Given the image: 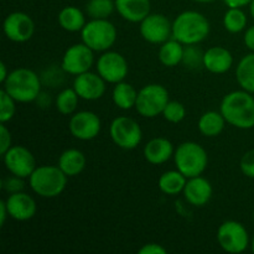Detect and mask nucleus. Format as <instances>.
I'll use <instances>...</instances> for the list:
<instances>
[{
  "label": "nucleus",
  "mask_w": 254,
  "mask_h": 254,
  "mask_svg": "<svg viewBox=\"0 0 254 254\" xmlns=\"http://www.w3.org/2000/svg\"><path fill=\"white\" fill-rule=\"evenodd\" d=\"M220 112L226 122L235 128L251 129L254 127V98L245 89L226 94L221 102Z\"/></svg>",
  "instance_id": "f257e3e1"
},
{
  "label": "nucleus",
  "mask_w": 254,
  "mask_h": 254,
  "mask_svg": "<svg viewBox=\"0 0 254 254\" xmlns=\"http://www.w3.org/2000/svg\"><path fill=\"white\" fill-rule=\"evenodd\" d=\"M207 17L198 11L188 10L175 17L173 22V39L183 45H197L210 34Z\"/></svg>",
  "instance_id": "f03ea898"
},
{
  "label": "nucleus",
  "mask_w": 254,
  "mask_h": 254,
  "mask_svg": "<svg viewBox=\"0 0 254 254\" xmlns=\"http://www.w3.org/2000/svg\"><path fill=\"white\" fill-rule=\"evenodd\" d=\"M4 88L12 98L20 103H30L41 93V82L36 72L30 68H16L4 81Z\"/></svg>",
  "instance_id": "7ed1b4c3"
},
{
  "label": "nucleus",
  "mask_w": 254,
  "mask_h": 254,
  "mask_svg": "<svg viewBox=\"0 0 254 254\" xmlns=\"http://www.w3.org/2000/svg\"><path fill=\"white\" fill-rule=\"evenodd\" d=\"M68 176L59 168V165H42L30 175V188L36 195L45 198L57 197L64 192Z\"/></svg>",
  "instance_id": "20e7f679"
},
{
  "label": "nucleus",
  "mask_w": 254,
  "mask_h": 254,
  "mask_svg": "<svg viewBox=\"0 0 254 254\" xmlns=\"http://www.w3.org/2000/svg\"><path fill=\"white\" fill-rule=\"evenodd\" d=\"M175 166L188 179L202 175L208 164V155L205 149L195 141L180 144L174 153Z\"/></svg>",
  "instance_id": "39448f33"
},
{
  "label": "nucleus",
  "mask_w": 254,
  "mask_h": 254,
  "mask_svg": "<svg viewBox=\"0 0 254 254\" xmlns=\"http://www.w3.org/2000/svg\"><path fill=\"white\" fill-rule=\"evenodd\" d=\"M82 42L93 51L106 52L117 40V27L108 19H92L81 31Z\"/></svg>",
  "instance_id": "423d86ee"
},
{
  "label": "nucleus",
  "mask_w": 254,
  "mask_h": 254,
  "mask_svg": "<svg viewBox=\"0 0 254 254\" xmlns=\"http://www.w3.org/2000/svg\"><path fill=\"white\" fill-rule=\"evenodd\" d=\"M169 103V91L164 86L151 83L144 86L138 92L135 109L141 117L155 118L163 114L164 108Z\"/></svg>",
  "instance_id": "0eeeda50"
},
{
  "label": "nucleus",
  "mask_w": 254,
  "mask_h": 254,
  "mask_svg": "<svg viewBox=\"0 0 254 254\" xmlns=\"http://www.w3.org/2000/svg\"><path fill=\"white\" fill-rule=\"evenodd\" d=\"M217 241L225 252L242 253L250 245V236L245 226L237 221H226L218 227Z\"/></svg>",
  "instance_id": "6e6552de"
},
{
  "label": "nucleus",
  "mask_w": 254,
  "mask_h": 254,
  "mask_svg": "<svg viewBox=\"0 0 254 254\" xmlns=\"http://www.w3.org/2000/svg\"><path fill=\"white\" fill-rule=\"evenodd\" d=\"M109 134L113 143L126 150L135 149L143 138L140 126L129 117H118L113 119L109 128Z\"/></svg>",
  "instance_id": "1a4fd4ad"
},
{
  "label": "nucleus",
  "mask_w": 254,
  "mask_h": 254,
  "mask_svg": "<svg viewBox=\"0 0 254 254\" xmlns=\"http://www.w3.org/2000/svg\"><path fill=\"white\" fill-rule=\"evenodd\" d=\"M93 50L89 49L86 44H76L69 46L62 57L61 67L66 73L78 76L88 72L93 66L94 55Z\"/></svg>",
  "instance_id": "9d476101"
},
{
  "label": "nucleus",
  "mask_w": 254,
  "mask_h": 254,
  "mask_svg": "<svg viewBox=\"0 0 254 254\" xmlns=\"http://www.w3.org/2000/svg\"><path fill=\"white\" fill-rule=\"evenodd\" d=\"M97 72L108 83H119L128 76L129 66L126 57L116 51H106L97 61Z\"/></svg>",
  "instance_id": "9b49d317"
},
{
  "label": "nucleus",
  "mask_w": 254,
  "mask_h": 254,
  "mask_svg": "<svg viewBox=\"0 0 254 254\" xmlns=\"http://www.w3.org/2000/svg\"><path fill=\"white\" fill-rule=\"evenodd\" d=\"M4 165L10 174L19 178H30L36 169V160L31 151L22 145H14L2 155Z\"/></svg>",
  "instance_id": "f8f14e48"
},
{
  "label": "nucleus",
  "mask_w": 254,
  "mask_h": 254,
  "mask_svg": "<svg viewBox=\"0 0 254 254\" xmlns=\"http://www.w3.org/2000/svg\"><path fill=\"white\" fill-rule=\"evenodd\" d=\"M5 36L12 42H26L35 32V22L30 15L22 11H14L7 15L2 24Z\"/></svg>",
  "instance_id": "ddd939ff"
},
{
  "label": "nucleus",
  "mask_w": 254,
  "mask_h": 254,
  "mask_svg": "<svg viewBox=\"0 0 254 254\" xmlns=\"http://www.w3.org/2000/svg\"><path fill=\"white\" fill-rule=\"evenodd\" d=\"M140 34L150 44H164L173 36V22L163 14H149L140 22Z\"/></svg>",
  "instance_id": "4468645a"
},
{
  "label": "nucleus",
  "mask_w": 254,
  "mask_h": 254,
  "mask_svg": "<svg viewBox=\"0 0 254 254\" xmlns=\"http://www.w3.org/2000/svg\"><path fill=\"white\" fill-rule=\"evenodd\" d=\"M69 131L79 140H92L99 134L102 128L101 119L96 113L89 111H82L74 113L69 119Z\"/></svg>",
  "instance_id": "2eb2a0df"
},
{
  "label": "nucleus",
  "mask_w": 254,
  "mask_h": 254,
  "mask_svg": "<svg viewBox=\"0 0 254 254\" xmlns=\"http://www.w3.org/2000/svg\"><path fill=\"white\" fill-rule=\"evenodd\" d=\"M73 89L81 99L97 101L106 93V81L99 76V73L84 72L76 76L73 81Z\"/></svg>",
  "instance_id": "dca6fc26"
},
{
  "label": "nucleus",
  "mask_w": 254,
  "mask_h": 254,
  "mask_svg": "<svg viewBox=\"0 0 254 254\" xmlns=\"http://www.w3.org/2000/svg\"><path fill=\"white\" fill-rule=\"evenodd\" d=\"M5 202L9 211V217L14 218L15 221H29L36 213L37 207L35 200L22 191L9 195Z\"/></svg>",
  "instance_id": "f3484780"
},
{
  "label": "nucleus",
  "mask_w": 254,
  "mask_h": 254,
  "mask_svg": "<svg viewBox=\"0 0 254 254\" xmlns=\"http://www.w3.org/2000/svg\"><path fill=\"white\" fill-rule=\"evenodd\" d=\"M212 192L213 190L210 181L201 175L188 179V183L184 189V196L186 201L196 207L205 206L212 197Z\"/></svg>",
  "instance_id": "a211bd4d"
},
{
  "label": "nucleus",
  "mask_w": 254,
  "mask_h": 254,
  "mask_svg": "<svg viewBox=\"0 0 254 254\" xmlns=\"http://www.w3.org/2000/svg\"><path fill=\"white\" fill-rule=\"evenodd\" d=\"M233 64V56L231 51L221 46H213L203 55V67L211 73H226Z\"/></svg>",
  "instance_id": "6ab92c4d"
},
{
  "label": "nucleus",
  "mask_w": 254,
  "mask_h": 254,
  "mask_svg": "<svg viewBox=\"0 0 254 254\" xmlns=\"http://www.w3.org/2000/svg\"><path fill=\"white\" fill-rule=\"evenodd\" d=\"M116 10L130 22H141L150 14V0H114Z\"/></svg>",
  "instance_id": "aec40b11"
},
{
  "label": "nucleus",
  "mask_w": 254,
  "mask_h": 254,
  "mask_svg": "<svg viewBox=\"0 0 254 254\" xmlns=\"http://www.w3.org/2000/svg\"><path fill=\"white\" fill-rule=\"evenodd\" d=\"M143 154L148 163L160 165L174 155L173 143L166 138H154L144 146Z\"/></svg>",
  "instance_id": "412c9836"
},
{
  "label": "nucleus",
  "mask_w": 254,
  "mask_h": 254,
  "mask_svg": "<svg viewBox=\"0 0 254 254\" xmlns=\"http://www.w3.org/2000/svg\"><path fill=\"white\" fill-rule=\"evenodd\" d=\"M86 156L78 149H67L60 155L59 168L66 174L68 178L79 175L86 168Z\"/></svg>",
  "instance_id": "4be33fe9"
},
{
  "label": "nucleus",
  "mask_w": 254,
  "mask_h": 254,
  "mask_svg": "<svg viewBox=\"0 0 254 254\" xmlns=\"http://www.w3.org/2000/svg\"><path fill=\"white\" fill-rule=\"evenodd\" d=\"M226 119L221 112L208 111L198 119V130L201 134L208 138H215L220 135L225 129Z\"/></svg>",
  "instance_id": "5701e85b"
},
{
  "label": "nucleus",
  "mask_w": 254,
  "mask_h": 254,
  "mask_svg": "<svg viewBox=\"0 0 254 254\" xmlns=\"http://www.w3.org/2000/svg\"><path fill=\"white\" fill-rule=\"evenodd\" d=\"M112 98L118 108L123 109V111H129L135 107L138 92L130 83L122 81L114 86Z\"/></svg>",
  "instance_id": "b1692460"
},
{
  "label": "nucleus",
  "mask_w": 254,
  "mask_h": 254,
  "mask_svg": "<svg viewBox=\"0 0 254 254\" xmlns=\"http://www.w3.org/2000/svg\"><path fill=\"white\" fill-rule=\"evenodd\" d=\"M188 178L179 170H170L159 178V189L165 195H178L184 192Z\"/></svg>",
  "instance_id": "393cba45"
},
{
  "label": "nucleus",
  "mask_w": 254,
  "mask_h": 254,
  "mask_svg": "<svg viewBox=\"0 0 254 254\" xmlns=\"http://www.w3.org/2000/svg\"><path fill=\"white\" fill-rule=\"evenodd\" d=\"M59 24L64 30L69 32L82 31L86 25V17L82 10L76 6H66L60 11Z\"/></svg>",
  "instance_id": "a878e982"
},
{
  "label": "nucleus",
  "mask_w": 254,
  "mask_h": 254,
  "mask_svg": "<svg viewBox=\"0 0 254 254\" xmlns=\"http://www.w3.org/2000/svg\"><path fill=\"white\" fill-rule=\"evenodd\" d=\"M184 47L178 40H168L161 44L159 50V61L166 67H175L183 62Z\"/></svg>",
  "instance_id": "bb28decb"
},
{
  "label": "nucleus",
  "mask_w": 254,
  "mask_h": 254,
  "mask_svg": "<svg viewBox=\"0 0 254 254\" xmlns=\"http://www.w3.org/2000/svg\"><path fill=\"white\" fill-rule=\"evenodd\" d=\"M236 78L242 89L254 93V52L241 60L236 68Z\"/></svg>",
  "instance_id": "cd10ccee"
},
{
  "label": "nucleus",
  "mask_w": 254,
  "mask_h": 254,
  "mask_svg": "<svg viewBox=\"0 0 254 254\" xmlns=\"http://www.w3.org/2000/svg\"><path fill=\"white\" fill-rule=\"evenodd\" d=\"M223 26L231 34H238L247 26V16L241 7H228L223 16Z\"/></svg>",
  "instance_id": "c85d7f7f"
},
{
  "label": "nucleus",
  "mask_w": 254,
  "mask_h": 254,
  "mask_svg": "<svg viewBox=\"0 0 254 254\" xmlns=\"http://www.w3.org/2000/svg\"><path fill=\"white\" fill-rule=\"evenodd\" d=\"M79 96L73 88H66L60 92L56 97V108L64 116L73 114L78 106Z\"/></svg>",
  "instance_id": "c756f323"
},
{
  "label": "nucleus",
  "mask_w": 254,
  "mask_h": 254,
  "mask_svg": "<svg viewBox=\"0 0 254 254\" xmlns=\"http://www.w3.org/2000/svg\"><path fill=\"white\" fill-rule=\"evenodd\" d=\"M114 9V0H89L86 5V12L91 19H108Z\"/></svg>",
  "instance_id": "7c9ffc66"
},
{
  "label": "nucleus",
  "mask_w": 254,
  "mask_h": 254,
  "mask_svg": "<svg viewBox=\"0 0 254 254\" xmlns=\"http://www.w3.org/2000/svg\"><path fill=\"white\" fill-rule=\"evenodd\" d=\"M15 102L16 101L5 89L0 91V122L1 123L11 121L12 117L15 116V111H16Z\"/></svg>",
  "instance_id": "2f4dec72"
},
{
  "label": "nucleus",
  "mask_w": 254,
  "mask_h": 254,
  "mask_svg": "<svg viewBox=\"0 0 254 254\" xmlns=\"http://www.w3.org/2000/svg\"><path fill=\"white\" fill-rule=\"evenodd\" d=\"M163 117L170 123H180L186 117V108L178 101H169L163 111Z\"/></svg>",
  "instance_id": "473e14b6"
},
{
  "label": "nucleus",
  "mask_w": 254,
  "mask_h": 254,
  "mask_svg": "<svg viewBox=\"0 0 254 254\" xmlns=\"http://www.w3.org/2000/svg\"><path fill=\"white\" fill-rule=\"evenodd\" d=\"M203 55L205 52L197 49L195 45H186L184 49L183 64L189 68H198L203 66Z\"/></svg>",
  "instance_id": "72a5a7b5"
},
{
  "label": "nucleus",
  "mask_w": 254,
  "mask_h": 254,
  "mask_svg": "<svg viewBox=\"0 0 254 254\" xmlns=\"http://www.w3.org/2000/svg\"><path fill=\"white\" fill-rule=\"evenodd\" d=\"M25 188V184L22 178H19L16 175H12L11 176H7L2 180L1 183V189L5 191L6 193L11 195V193H16L20 192V191L24 190Z\"/></svg>",
  "instance_id": "f704fd0d"
},
{
  "label": "nucleus",
  "mask_w": 254,
  "mask_h": 254,
  "mask_svg": "<svg viewBox=\"0 0 254 254\" xmlns=\"http://www.w3.org/2000/svg\"><path fill=\"white\" fill-rule=\"evenodd\" d=\"M241 171L243 173V175H246L247 178L254 179V149L247 151L245 155L242 156L240 163Z\"/></svg>",
  "instance_id": "c9c22d12"
},
{
  "label": "nucleus",
  "mask_w": 254,
  "mask_h": 254,
  "mask_svg": "<svg viewBox=\"0 0 254 254\" xmlns=\"http://www.w3.org/2000/svg\"><path fill=\"white\" fill-rule=\"evenodd\" d=\"M10 148H11V134L5 123H1L0 126V154L4 155Z\"/></svg>",
  "instance_id": "e433bc0d"
},
{
  "label": "nucleus",
  "mask_w": 254,
  "mask_h": 254,
  "mask_svg": "<svg viewBox=\"0 0 254 254\" xmlns=\"http://www.w3.org/2000/svg\"><path fill=\"white\" fill-rule=\"evenodd\" d=\"M166 252L168 251L161 245H158V243H148V245H144L139 250L140 254H166Z\"/></svg>",
  "instance_id": "4c0bfd02"
},
{
  "label": "nucleus",
  "mask_w": 254,
  "mask_h": 254,
  "mask_svg": "<svg viewBox=\"0 0 254 254\" xmlns=\"http://www.w3.org/2000/svg\"><path fill=\"white\" fill-rule=\"evenodd\" d=\"M245 44L251 51L254 52V25L248 27V30L245 34Z\"/></svg>",
  "instance_id": "58836bf2"
},
{
  "label": "nucleus",
  "mask_w": 254,
  "mask_h": 254,
  "mask_svg": "<svg viewBox=\"0 0 254 254\" xmlns=\"http://www.w3.org/2000/svg\"><path fill=\"white\" fill-rule=\"evenodd\" d=\"M228 7H243L250 5L253 0H223Z\"/></svg>",
  "instance_id": "ea45409f"
},
{
  "label": "nucleus",
  "mask_w": 254,
  "mask_h": 254,
  "mask_svg": "<svg viewBox=\"0 0 254 254\" xmlns=\"http://www.w3.org/2000/svg\"><path fill=\"white\" fill-rule=\"evenodd\" d=\"M7 217H9V211H7L6 202H5V201H1V202H0V226H1V227L5 225Z\"/></svg>",
  "instance_id": "a19ab883"
},
{
  "label": "nucleus",
  "mask_w": 254,
  "mask_h": 254,
  "mask_svg": "<svg viewBox=\"0 0 254 254\" xmlns=\"http://www.w3.org/2000/svg\"><path fill=\"white\" fill-rule=\"evenodd\" d=\"M9 73L10 72H7L6 64H5L4 62H0V82H1V83H4V81L7 78Z\"/></svg>",
  "instance_id": "79ce46f5"
},
{
  "label": "nucleus",
  "mask_w": 254,
  "mask_h": 254,
  "mask_svg": "<svg viewBox=\"0 0 254 254\" xmlns=\"http://www.w3.org/2000/svg\"><path fill=\"white\" fill-rule=\"evenodd\" d=\"M196 2H201V4H210V2L216 1V0H193Z\"/></svg>",
  "instance_id": "37998d69"
},
{
  "label": "nucleus",
  "mask_w": 254,
  "mask_h": 254,
  "mask_svg": "<svg viewBox=\"0 0 254 254\" xmlns=\"http://www.w3.org/2000/svg\"><path fill=\"white\" fill-rule=\"evenodd\" d=\"M250 11H251V15H252V17L254 19V0L250 4Z\"/></svg>",
  "instance_id": "c03bdc74"
},
{
  "label": "nucleus",
  "mask_w": 254,
  "mask_h": 254,
  "mask_svg": "<svg viewBox=\"0 0 254 254\" xmlns=\"http://www.w3.org/2000/svg\"><path fill=\"white\" fill-rule=\"evenodd\" d=\"M251 247H252V252L254 253V236H253V238H252V243H251Z\"/></svg>",
  "instance_id": "a18cd8bd"
},
{
  "label": "nucleus",
  "mask_w": 254,
  "mask_h": 254,
  "mask_svg": "<svg viewBox=\"0 0 254 254\" xmlns=\"http://www.w3.org/2000/svg\"><path fill=\"white\" fill-rule=\"evenodd\" d=\"M253 221H254V211H253Z\"/></svg>",
  "instance_id": "49530a36"
}]
</instances>
